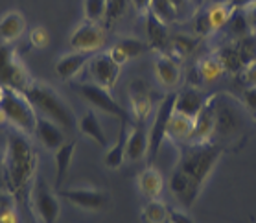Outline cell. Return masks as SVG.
<instances>
[{"mask_svg":"<svg viewBox=\"0 0 256 223\" xmlns=\"http://www.w3.org/2000/svg\"><path fill=\"white\" fill-rule=\"evenodd\" d=\"M144 15H146V34H148V41H150L148 44H150V48L158 54H168L170 41H172V36H170L168 32V24L162 22L150 10Z\"/></svg>","mask_w":256,"mask_h":223,"instance_id":"17","label":"cell"},{"mask_svg":"<svg viewBox=\"0 0 256 223\" xmlns=\"http://www.w3.org/2000/svg\"><path fill=\"white\" fill-rule=\"evenodd\" d=\"M94 54H87V52H72L64 54V56H59L56 65H54V72L59 80L63 82H70L83 70V66L88 65V61L92 58Z\"/></svg>","mask_w":256,"mask_h":223,"instance_id":"18","label":"cell"},{"mask_svg":"<svg viewBox=\"0 0 256 223\" xmlns=\"http://www.w3.org/2000/svg\"><path fill=\"white\" fill-rule=\"evenodd\" d=\"M175 98H177V90H170L153 112L152 126L148 130V164L150 166H153V160L157 158L160 148L168 138V126L170 118L175 111Z\"/></svg>","mask_w":256,"mask_h":223,"instance_id":"5","label":"cell"},{"mask_svg":"<svg viewBox=\"0 0 256 223\" xmlns=\"http://www.w3.org/2000/svg\"><path fill=\"white\" fill-rule=\"evenodd\" d=\"M133 0H105V20L109 26L116 24L120 18H124V15L128 13L129 4Z\"/></svg>","mask_w":256,"mask_h":223,"instance_id":"34","label":"cell"},{"mask_svg":"<svg viewBox=\"0 0 256 223\" xmlns=\"http://www.w3.org/2000/svg\"><path fill=\"white\" fill-rule=\"evenodd\" d=\"M35 78L13 44H0V87H12L22 92Z\"/></svg>","mask_w":256,"mask_h":223,"instance_id":"6","label":"cell"},{"mask_svg":"<svg viewBox=\"0 0 256 223\" xmlns=\"http://www.w3.org/2000/svg\"><path fill=\"white\" fill-rule=\"evenodd\" d=\"M242 76H244V82L249 87H256V59L250 61L249 65H245V68L242 70Z\"/></svg>","mask_w":256,"mask_h":223,"instance_id":"43","label":"cell"},{"mask_svg":"<svg viewBox=\"0 0 256 223\" xmlns=\"http://www.w3.org/2000/svg\"><path fill=\"white\" fill-rule=\"evenodd\" d=\"M208 96L203 94L199 88H184L177 92V98H175V111L182 112V114H188V116L196 118L199 114V111L203 109V106L206 104Z\"/></svg>","mask_w":256,"mask_h":223,"instance_id":"24","label":"cell"},{"mask_svg":"<svg viewBox=\"0 0 256 223\" xmlns=\"http://www.w3.org/2000/svg\"><path fill=\"white\" fill-rule=\"evenodd\" d=\"M223 155V148L216 142L208 144H182L179 162L175 168H179L184 176H188L199 186H204L212 176L216 164L220 162Z\"/></svg>","mask_w":256,"mask_h":223,"instance_id":"3","label":"cell"},{"mask_svg":"<svg viewBox=\"0 0 256 223\" xmlns=\"http://www.w3.org/2000/svg\"><path fill=\"white\" fill-rule=\"evenodd\" d=\"M37 118L39 114L26 94L12 87H0V124H8L26 136H34Z\"/></svg>","mask_w":256,"mask_h":223,"instance_id":"4","label":"cell"},{"mask_svg":"<svg viewBox=\"0 0 256 223\" xmlns=\"http://www.w3.org/2000/svg\"><path fill=\"white\" fill-rule=\"evenodd\" d=\"M105 42H107L105 28L100 22H90V20L78 24L68 37V46L76 52L98 54L104 50Z\"/></svg>","mask_w":256,"mask_h":223,"instance_id":"9","label":"cell"},{"mask_svg":"<svg viewBox=\"0 0 256 223\" xmlns=\"http://www.w3.org/2000/svg\"><path fill=\"white\" fill-rule=\"evenodd\" d=\"M210 4H220V2H232V0H208Z\"/></svg>","mask_w":256,"mask_h":223,"instance_id":"45","label":"cell"},{"mask_svg":"<svg viewBox=\"0 0 256 223\" xmlns=\"http://www.w3.org/2000/svg\"><path fill=\"white\" fill-rule=\"evenodd\" d=\"M196 68H198L199 76H201L203 83H214V82H218L223 74H225V66H223L222 59H220L218 52L208 54V56L201 58L198 61Z\"/></svg>","mask_w":256,"mask_h":223,"instance_id":"29","label":"cell"},{"mask_svg":"<svg viewBox=\"0 0 256 223\" xmlns=\"http://www.w3.org/2000/svg\"><path fill=\"white\" fill-rule=\"evenodd\" d=\"M34 208L42 223H56L61 216V201L42 177H37L32 186Z\"/></svg>","mask_w":256,"mask_h":223,"instance_id":"10","label":"cell"},{"mask_svg":"<svg viewBox=\"0 0 256 223\" xmlns=\"http://www.w3.org/2000/svg\"><path fill=\"white\" fill-rule=\"evenodd\" d=\"M76 92L85 104H88V106L92 107L94 111L109 114V116L118 118V120L129 118L128 111L114 100V96L111 94V90L100 87L96 83H78Z\"/></svg>","mask_w":256,"mask_h":223,"instance_id":"7","label":"cell"},{"mask_svg":"<svg viewBox=\"0 0 256 223\" xmlns=\"http://www.w3.org/2000/svg\"><path fill=\"white\" fill-rule=\"evenodd\" d=\"M88 74L92 78V83L107 88V90H112L120 80L122 66L118 65L116 61H112L107 52H98L88 61Z\"/></svg>","mask_w":256,"mask_h":223,"instance_id":"12","label":"cell"},{"mask_svg":"<svg viewBox=\"0 0 256 223\" xmlns=\"http://www.w3.org/2000/svg\"><path fill=\"white\" fill-rule=\"evenodd\" d=\"M136 184H138L140 194L146 196L148 200H158L164 192V176L155 168V166H148L138 174V179H136Z\"/></svg>","mask_w":256,"mask_h":223,"instance_id":"23","label":"cell"},{"mask_svg":"<svg viewBox=\"0 0 256 223\" xmlns=\"http://www.w3.org/2000/svg\"><path fill=\"white\" fill-rule=\"evenodd\" d=\"M168 186H170V192L174 194V198L179 201V205L182 206L184 210L192 208L194 203L198 201L199 194H201V190H203V186H199L198 182H194L192 179L188 176H184L179 168H175V170L172 172Z\"/></svg>","mask_w":256,"mask_h":223,"instance_id":"14","label":"cell"},{"mask_svg":"<svg viewBox=\"0 0 256 223\" xmlns=\"http://www.w3.org/2000/svg\"><path fill=\"white\" fill-rule=\"evenodd\" d=\"M28 32V22L22 12L10 10L0 15V44H13Z\"/></svg>","mask_w":256,"mask_h":223,"instance_id":"16","label":"cell"},{"mask_svg":"<svg viewBox=\"0 0 256 223\" xmlns=\"http://www.w3.org/2000/svg\"><path fill=\"white\" fill-rule=\"evenodd\" d=\"M153 72H155L157 83L166 90H175L180 85V80H182V68L177 63V59L172 58L170 54H160L155 59Z\"/></svg>","mask_w":256,"mask_h":223,"instance_id":"15","label":"cell"},{"mask_svg":"<svg viewBox=\"0 0 256 223\" xmlns=\"http://www.w3.org/2000/svg\"><path fill=\"white\" fill-rule=\"evenodd\" d=\"M168 222L170 223H196L192 218L184 212V208L179 210V208H174V206H168Z\"/></svg>","mask_w":256,"mask_h":223,"instance_id":"42","label":"cell"},{"mask_svg":"<svg viewBox=\"0 0 256 223\" xmlns=\"http://www.w3.org/2000/svg\"><path fill=\"white\" fill-rule=\"evenodd\" d=\"M216 100H218V92L208 96L206 104L203 109L199 111L194 124V135L188 144H208L214 140L216 133Z\"/></svg>","mask_w":256,"mask_h":223,"instance_id":"13","label":"cell"},{"mask_svg":"<svg viewBox=\"0 0 256 223\" xmlns=\"http://www.w3.org/2000/svg\"><path fill=\"white\" fill-rule=\"evenodd\" d=\"M150 50V44L140 39H134V37H126V39H120L118 42H114L107 54L111 56L112 61H116L118 65L124 66L128 65L129 61L140 58L142 54H146Z\"/></svg>","mask_w":256,"mask_h":223,"instance_id":"20","label":"cell"},{"mask_svg":"<svg viewBox=\"0 0 256 223\" xmlns=\"http://www.w3.org/2000/svg\"><path fill=\"white\" fill-rule=\"evenodd\" d=\"M120 130H118L116 140L105 150L104 164L109 170H118L126 160V148H128V136H129V118L120 120Z\"/></svg>","mask_w":256,"mask_h":223,"instance_id":"21","label":"cell"},{"mask_svg":"<svg viewBox=\"0 0 256 223\" xmlns=\"http://www.w3.org/2000/svg\"><path fill=\"white\" fill-rule=\"evenodd\" d=\"M74 150H76V142L70 140V142H64L63 146L54 153V155H56V188H58V190L63 188L64 179L68 176L70 164H72V157H74Z\"/></svg>","mask_w":256,"mask_h":223,"instance_id":"28","label":"cell"},{"mask_svg":"<svg viewBox=\"0 0 256 223\" xmlns=\"http://www.w3.org/2000/svg\"><path fill=\"white\" fill-rule=\"evenodd\" d=\"M78 131L85 135L87 138L98 144L100 148L107 150L109 148V135L105 133L104 126L100 122V118L96 116L94 109H88L82 114V118H78Z\"/></svg>","mask_w":256,"mask_h":223,"instance_id":"22","label":"cell"},{"mask_svg":"<svg viewBox=\"0 0 256 223\" xmlns=\"http://www.w3.org/2000/svg\"><path fill=\"white\" fill-rule=\"evenodd\" d=\"M227 28H228V32H230V36H232L234 41H240V39H244V37L252 36L249 24H247V18H245L244 12H242V8H236L234 15L230 17V20H228Z\"/></svg>","mask_w":256,"mask_h":223,"instance_id":"33","label":"cell"},{"mask_svg":"<svg viewBox=\"0 0 256 223\" xmlns=\"http://www.w3.org/2000/svg\"><path fill=\"white\" fill-rule=\"evenodd\" d=\"M37 152L34 150L30 136L12 130L8 135L4 153V174L12 194H26L37 179Z\"/></svg>","mask_w":256,"mask_h":223,"instance_id":"1","label":"cell"},{"mask_svg":"<svg viewBox=\"0 0 256 223\" xmlns=\"http://www.w3.org/2000/svg\"><path fill=\"white\" fill-rule=\"evenodd\" d=\"M133 4L136 6L138 12L146 13V10H148V6H150V0H133Z\"/></svg>","mask_w":256,"mask_h":223,"instance_id":"44","label":"cell"},{"mask_svg":"<svg viewBox=\"0 0 256 223\" xmlns=\"http://www.w3.org/2000/svg\"><path fill=\"white\" fill-rule=\"evenodd\" d=\"M22 92L32 102L37 114H41V116L48 118V120H54L64 131L78 130V116L74 109L66 104V100L52 85L39 82V80H34Z\"/></svg>","mask_w":256,"mask_h":223,"instance_id":"2","label":"cell"},{"mask_svg":"<svg viewBox=\"0 0 256 223\" xmlns=\"http://www.w3.org/2000/svg\"><path fill=\"white\" fill-rule=\"evenodd\" d=\"M142 220L146 223H168V205L160 200H150L142 208Z\"/></svg>","mask_w":256,"mask_h":223,"instance_id":"32","label":"cell"},{"mask_svg":"<svg viewBox=\"0 0 256 223\" xmlns=\"http://www.w3.org/2000/svg\"><path fill=\"white\" fill-rule=\"evenodd\" d=\"M244 124V114L238 104L232 98H227L223 94L218 92L216 100V133L218 138H230L238 135Z\"/></svg>","mask_w":256,"mask_h":223,"instance_id":"8","label":"cell"},{"mask_svg":"<svg viewBox=\"0 0 256 223\" xmlns=\"http://www.w3.org/2000/svg\"><path fill=\"white\" fill-rule=\"evenodd\" d=\"M35 138L41 142L42 146L50 150V152H58L59 148L66 142V136H64V130L56 124L54 120H48V118L41 116L37 118V126H35Z\"/></svg>","mask_w":256,"mask_h":223,"instance_id":"19","label":"cell"},{"mask_svg":"<svg viewBox=\"0 0 256 223\" xmlns=\"http://www.w3.org/2000/svg\"><path fill=\"white\" fill-rule=\"evenodd\" d=\"M170 46L174 52H177L179 56H188L196 48V39L190 36H175L170 41Z\"/></svg>","mask_w":256,"mask_h":223,"instance_id":"37","label":"cell"},{"mask_svg":"<svg viewBox=\"0 0 256 223\" xmlns=\"http://www.w3.org/2000/svg\"><path fill=\"white\" fill-rule=\"evenodd\" d=\"M146 157H148V130H146V124H134V128L129 130L126 160L136 162Z\"/></svg>","mask_w":256,"mask_h":223,"instance_id":"25","label":"cell"},{"mask_svg":"<svg viewBox=\"0 0 256 223\" xmlns=\"http://www.w3.org/2000/svg\"><path fill=\"white\" fill-rule=\"evenodd\" d=\"M131 114H133L134 122L136 124H146L150 120V116L153 114V100L148 88H142L138 85V88H134V85L131 87Z\"/></svg>","mask_w":256,"mask_h":223,"instance_id":"27","label":"cell"},{"mask_svg":"<svg viewBox=\"0 0 256 223\" xmlns=\"http://www.w3.org/2000/svg\"><path fill=\"white\" fill-rule=\"evenodd\" d=\"M0 223H20L17 203H15L12 196L0 198Z\"/></svg>","mask_w":256,"mask_h":223,"instance_id":"35","label":"cell"},{"mask_svg":"<svg viewBox=\"0 0 256 223\" xmlns=\"http://www.w3.org/2000/svg\"><path fill=\"white\" fill-rule=\"evenodd\" d=\"M242 12H244L245 18H247L250 34L256 36V0H247L244 6H242Z\"/></svg>","mask_w":256,"mask_h":223,"instance_id":"40","label":"cell"},{"mask_svg":"<svg viewBox=\"0 0 256 223\" xmlns=\"http://www.w3.org/2000/svg\"><path fill=\"white\" fill-rule=\"evenodd\" d=\"M236 12V6L232 2H220V4H210V8L206 10V15H208V22L212 34L223 30L228 24L230 17Z\"/></svg>","mask_w":256,"mask_h":223,"instance_id":"31","label":"cell"},{"mask_svg":"<svg viewBox=\"0 0 256 223\" xmlns=\"http://www.w3.org/2000/svg\"><path fill=\"white\" fill-rule=\"evenodd\" d=\"M194 32H196L198 36H208V34H212L206 12H204V13L198 12L196 15H194Z\"/></svg>","mask_w":256,"mask_h":223,"instance_id":"39","label":"cell"},{"mask_svg":"<svg viewBox=\"0 0 256 223\" xmlns=\"http://www.w3.org/2000/svg\"><path fill=\"white\" fill-rule=\"evenodd\" d=\"M59 194L64 201H68L70 205H74L76 208L88 212H100L105 210L111 200L109 194L98 188H87V186H72V188H61Z\"/></svg>","mask_w":256,"mask_h":223,"instance_id":"11","label":"cell"},{"mask_svg":"<svg viewBox=\"0 0 256 223\" xmlns=\"http://www.w3.org/2000/svg\"><path fill=\"white\" fill-rule=\"evenodd\" d=\"M83 15L85 20L100 22L105 17V0H83Z\"/></svg>","mask_w":256,"mask_h":223,"instance_id":"36","label":"cell"},{"mask_svg":"<svg viewBox=\"0 0 256 223\" xmlns=\"http://www.w3.org/2000/svg\"><path fill=\"white\" fill-rule=\"evenodd\" d=\"M28 37L32 46L39 48V50H42V48H46L50 44V34H48V30L44 26H34L28 32Z\"/></svg>","mask_w":256,"mask_h":223,"instance_id":"38","label":"cell"},{"mask_svg":"<svg viewBox=\"0 0 256 223\" xmlns=\"http://www.w3.org/2000/svg\"><path fill=\"white\" fill-rule=\"evenodd\" d=\"M194 124H196V118L174 111L168 126V140L177 142L180 146L188 144L194 135Z\"/></svg>","mask_w":256,"mask_h":223,"instance_id":"26","label":"cell"},{"mask_svg":"<svg viewBox=\"0 0 256 223\" xmlns=\"http://www.w3.org/2000/svg\"><path fill=\"white\" fill-rule=\"evenodd\" d=\"M218 56L222 59L223 66H225V72L232 74V76H238L242 74V70L245 68V61L240 54V48L236 44V41L228 42L225 46H222L218 50Z\"/></svg>","mask_w":256,"mask_h":223,"instance_id":"30","label":"cell"},{"mask_svg":"<svg viewBox=\"0 0 256 223\" xmlns=\"http://www.w3.org/2000/svg\"><path fill=\"white\" fill-rule=\"evenodd\" d=\"M242 100H244L245 109L249 112H252L256 116V87H247L242 94Z\"/></svg>","mask_w":256,"mask_h":223,"instance_id":"41","label":"cell"}]
</instances>
